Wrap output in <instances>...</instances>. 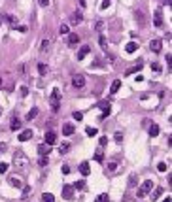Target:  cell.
Wrapping results in <instances>:
<instances>
[{
	"mask_svg": "<svg viewBox=\"0 0 172 202\" xmlns=\"http://www.w3.org/2000/svg\"><path fill=\"white\" fill-rule=\"evenodd\" d=\"M74 130H76V127H74V125L66 123V125L62 127V134H64V136H70V134H74Z\"/></svg>",
	"mask_w": 172,
	"mask_h": 202,
	"instance_id": "10",
	"label": "cell"
},
{
	"mask_svg": "<svg viewBox=\"0 0 172 202\" xmlns=\"http://www.w3.org/2000/svg\"><path fill=\"white\" fill-rule=\"evenodd\" d=\"M36 115H38V108H32V110H30V111H28V113H27V119H28V121H32V119H34V117H36Z\"/></svg>",
	"mask_w": 172,
	"mask_h": 202,
	"instance_id": "20",
	"label": "cell"
},
{
	"mask_svg": "<svg viewBox=\"0 0 172 202\" xmlns=\"http://www.w3.org/2000/svg\"><path fill=\"white\" fill-rule=\"evenodd\" d=\"M159 194H163V189H161V187H159V189L155 191V197H153V198H157V197H159Z\"/></svg>",
	"mask_w": 172,
	"mask_h": 202,
	"instance_id": "45",
	"label": "cell"
},
{
	"mask_svg": "<svg viewBox=\"0 0 172 202\" xmlns=\"http://www.w3.org/2000/svg\"><path fill=\"white\" fill-rule=\"evenodd\" d=\"M97 202H108V194H98Z\"/></svg>",
	"mask_w": 172,
	"mask_h": 202,
	"instance_id": "27",
	"label": "cell"
},
{
	"mask_svg": "<svg viewBox=\"0 0 172 202\" xmlns=\"http://www.w3.org/2000/svg\"><path fill=\"white\" fill-rule=\"evenodd\" d=\"M13 163H15V166H17L19 170H23V168H27V166H28V159L25 157L23 151H17L15 155H13Z\"/></svg>",
	"mask_w": 172,
	"mask_h": 202,
	"instance_id": "1",
	"label": "cell"
},
{
	"mask_svg": "<svg viewBox=\"0 0 172 202\" xmlns=\"http://www.w3.org/2000/svg\"><path fill=\"white\" fill-rule=\"evenodd\" d=\"M44 140H46V144H47V145H53V144L57 142V134H55V130H47Z\"/></svg>",
	"mask_w": 172,
	"mask_h": 202,
	"instance_id": "5",
	"label": "cell"
},
{
	"mask_svg": "<svg viewBox=\"0 0 172 202\" xmlns=\"http://www.w3.org/2000/svg\"><path fill=\"white\" fill-rule=\"evenodd\" d=\"M81 19H83V17H81V13H78V11H76V13H72V25L81 23Z\"/></svg>",
	"mask_w": 172,
	"mask_h": 202,
	"instance_id": "18",
	"label": "cell"
},
{
	"mask_svg": "<svg viewBox=\"0 0 172 202\" xmlns=\"http://www.w3.org/2000/svg\"><path fill=\"white\" fill-rule=\"evenodd\" d=\"M0 87H2V78H0Z\"/></svg>",
	"mask_w": 172,
	"mask_h": 202,
	"instance_id": "50",
	"label": "cell"
},
{
	"mask_svg": "<svg viewBox=\"0 0 172 202\" xmlns=\"http://www.w3.org/2000/svg\"><path fill=\"white\" fill-rule=\"evenodd\" d=\"M28 193H30V187H25V189H23V197H27Z\"/></svg>",
	"mask_w": 172,
	"mask_h": 202,
	"instance_id": "44",
	"label": "cell"
},
{
	"mask_svg": "<svg viewBox=\"0 0 172 202\" xmlns=\"http://www.w3.org/2000/svg\"><path fill=\"white\" fill-rule=\"evenodd\" d=\"M4 149H6V145H4V144H0V151H4Z\"/></svg>",
	"mask_w": 172,
	"mask_h": 202,
	"instance_id": "49",
	"label": "cell"
},
{
	"mask_svg": "<svg viewBox=\"0 0 172 202\" xmlns=\"http://www.w3.org/2000/svg\"><path fill=\"white\" fill-rule=\"evenodd\" d=\"M10 183L13 187H17V189H19V187H23V182H21V178H17V176H11L10 178Z\"/></svg>",
	"mask_w": 172,
	"mask_h": 202,
	"instance_id": "12",
	"label": "cell"
},
{
	"mask_svg": "<svg viewBox=\"0 0 172 202\" xmlns=\"http://www.w3.org/2000/svg\"><path fill=\"white\" fill-rule=\"evenodd\" d=\"M100 45L106 47V38H104V36H100Z\"/></svg>",
	"mask_w": 172,
	"mask_h": 202,
	"instance_id": "43",
	"label": "cell"
},
{
	"mask_svg": "<svg viewBox=\"0 0 172 202\" xmlns=\"http://www.w3.org/2000/svg\"><path fill=\"white\" fill-rule=\"evenodd\" d=\"M149 134H151V136H157V134H159V125H151V127H149Z\"/></svg>",
	"mask_w": 172,
	"mask_h": 202,
	"instance_id": "21",
	"label": "cell"
},
{
	"mask_svg": "<svg viewBox=\"0 0 172 202\" xmlns=\"http://www.w3.org/2000/svg\"><path fill=\"white\" fill-rule=\"evenodd\" d=\"M40 166H47V157H40Z\"/></svg>",
	"mask_w": 172,
	"mask_h": 202,
	"instance_id": "34",
	"label": "cell"
},
{
	"mask_svg": "<svg viewBox=\"0 0 172 202\" xmlns=\"http://www.w3.org/2000/svg\"><path fill=\"white\" fill-rule=\"evenodd\" d=\"M42 200H44V202H55V197L51 193H44V194H42Z\"/></svg>",
	"mask_w": 172,
	"mask_h": 202,
	"instance_id": "19",
	"label": "cell"
},
{
	"mask_svg": "<svg viewBox=\"0 0 172 202\" xmlns=\"http://www.w3.org/2000/svg\"><path fill=\"white\" fill-rule=\"evenodd\" d=\"M163 202H172V198H170V197H167V198H164Z\"/></svg>",
	"mask_w": 172,
	"mask_h": 202,
	"instance_id": "48",
	"label": "cell"
},
{
	"mask_svg": "<svg viewBox=\"0 0 172 202\" xmlns=\"http://www.w3.org/2000/svg\"><path fill=\"white\" fill-rule=\"evenodd\" d=\"M108 6H110V0H104V2H102V10L108 8Z\"/></svg>",
	"mask_w": 172,
	"mask_h": 202,
	"instance_id": "46",
	"label": "cell"
},
{
	"mask_svg": "<svg viewBox=\"0 0 172 202\" xmlns=\"http://www.w3.org/2000/svg\"><path fill=\"white\" fill-rule=\"evenodd\" d=\"M68 149H70V145H68V144H62V145H61V149H59V151H61V153H66Z\"/></svg>",
	"mask_w": 172,
	"mask_h": 202,
	"instance_id": "32",
	"label": "cell"
},
{
	"mask_svg": "<svg viewBox=\"0 0 172 202\" xmlns=\"http://www.w3.org/2000/svg\"><path fill=\"white\" fill-rule=\"evenodd\" d=\"M38 72H40L42 76H46V74H47V66L44 64V62H40V64H38Z\"/></svg>",
	"mask_w": 172,
	"mask_h": 202,
	"instance_id": "23",
	"label": "cell"
},
{
	"mask_svg": "<svg viewBox=\"0 0 172 202\" xmlns=\"http://www.w3.org/2000/svg\"><path fill=\"white\" fill-rule=\"evenodd\" d=\"M123 140V134H121V132H116V142H121Z\"/></svg>",
	"mask_w": 172,
	"mask_h": 202,
	"instance_id": "39",
	"label": "cell"
},
{
	"mask_svg": "<svg viewBox=\"0 0 172 202\" xmlns=\"http://www.w3.org/2000/svg\"><path fill=\"white\" fill-rule=\"evenodd\" d=\"M151 189H153V182H151V179H146V182L140 185V189H138V198L146 197V194L151 191Z\"/></svg>",
	"mask_w": 172,
	"mask_h": 202,
	"instance_id": "3",
	"label": "cell"
},
{
	"mask_svg": "<svg viewBox=\"0 0 172 202\" xmlns=\"http://www.w3.org/2000/svg\"><path fill=\"white\" fill-rule=\"evenodd\" d=\"M28 95V89L27 87H21V96H27Z\"/></svg>",
	"mask_w": 172,
	"mask_h": 202,
	"instance_id": "40",
	"label": "cell"
},
{
	"mask_svg": "<svg viewBox=\"0 0 172 202\" xmlns=\"http://www.w3.org/2000/svg\"><path fill=\"white\" fill-rule=\"evenodd\" d=\"M10 129H11V130H19V129H21V119H19V117H15V115L11 117V123H10Z\"/></svg>",
	"mask_w": 172,
	"mask_h": 202,
	"instance_id": "8",
	"label": "cell"
},
{
	"mask_svg": "<svg viewBox=\"0 0 172 202\" xmlns=\"http://www.w3.org/2000/svg\"><path fill=\"white\" fill-rule=\"evenodd\" d=\"M72 85L76 89H81L85 85V78H83V76H74V78H72Z\"/></svg>",
	"mask_w": 172,
	"mask_h": 202,
	"instance_id": "6",
	"label": "cell"
},
{
	"mask_svg": "<svg viewBox=\"0 0 172 202\" xmlns=\"http://www.w3.org/2000/svg\"><path fill=\"white\" fill-rule=\"evenodd\" d=\"M68 172H70V166L64 164V166H62V174H68Z\"/></svg>",
	"mask_w": 172,
	"mask_h": 202,
	"instance_id": "42",
	"label": "cell"
},
{
	"mask_svg": "<svg viewBox=\"0 0 172 202\" xmlns=\"http://www.w3.org/2000/svg\"><path fill=\"white\" fill-rule=\"evenodd\" d=\"M80 172L83 174V176H89V172H91L89 163H81V164H80Z\"/></svg>",
	"mask_w": 172,
	"mask_h": 202,
	"instance_id": "14",
	"label": "cell"
},
{
	"mask_svg": "<svg viewBox=\"0 0 172 202\" xmlns=\"http://www.w3.org/2000/svg\"><path fill=\"white\" fill-rule=\"evenodd\" d=\"M149 47H151V51H155V53H159L161 51V40H151V44H149Z\"/></svg>",
	"mask_w": 172,
	"mask_h": 202,
	"instance_id": "11",
	"label": "cell"
},
{
	"mask_svg": "<svg viewBox=\"0 0 172 202\" xmlns=\"http://www.w3.org/2000/svg\"><path fill=\"white\" fill-rule=\"evenodd\" d=\"M163 25V15H161V10L155 11V26H161Z\"/></svg>",
	"mask_w": 172,
	"mask_h": 202,
	"instance_id": "15",
	"label": "cell"
},
{
	"mask_svg": "<svg viewBox=\"0 0 172 202\" xmlns=\"http://www.w3.org/2000/svg\"><path fill=\"white\" fill-rule=\"evenodd\" d=\"M62 197L66 198V200H70L74 197V187L72 185H62Z\"/></svg>",
	"mask_w": 172,
	"mask_h": 202,
	"instance_id": "4",
	"label": "cell"
},
{
	"mask_svg": "<svg viewBox=\"0 0 172 202\" xmlns=\"http://www.w3.org/2000/svg\"><path fill=\"white\" fill-rule=\"evenodd\" d=\"M59 98H61V93H59V89H53V93H51V96H49V106L53 108V111H57L59 110Z\"/></svg>",
	"mask_w": 172,
	"mask_h": 202,
	"instance_id": "2",
	"label": "cell"
},
{
	"mask_svg": "<svg viewBox=\"0 0 172 202\" xmlns=\"http://www.w3.org/2000/svg\"><path fill=\"white\" fill-rule=\"evenodd\" d=\"M151 70H155V72H159V70H161V66L157 64V62H153V64H151Z\"/></svg>",
	"mask_w": 172,
	"mask_h": 202,
	"instance_id": "38",
	"label": "cell"
},
{
	"mask_svg": "<svg viewBox=\"0 0 172 202\" xmlns=\"http://www.w3.org/2000/svg\"><path fill=\"white\" fill-rule=\"evenodd\" d=\"M47 47H49V40H44V42H42V51H46Z\"/></svg>",
	"mask_w": 172,
	"mask_h": 202,
	"instance_id": "33",
	"label": "cell"
},
{
	"mask_svg": "<svg viewBox=\"0 0 172 202\" xmlns=\"http://www.w3.org/2000/svg\"><path fill=\"white\" fill-rule=\"evenodd\" d=\"M119 87H121V81H119V79H116V81L112 83V87H110V95H116V93L119 91Z\"/></svg>",
	"mask_w": 172,
	"mask_h": 202,
	"instance_id": "13",
	"label": "cell"
},
{
	"mask_svg": "<svg viewBox=\"0 0 172 202\" xmlns=\"http://www.w3.org/2000/svg\"><path fill=\"white\" fill-rule=\"evenodd\" d=\"M30 138H32V130H30V129H27V130H23V132L19 134V140H21V142H27V140H30Z\"/></svg>",
	"mask_w": 172,
	"mask_h": 202,
	"instance_id": "9",
	"label": "cell"
},
{
	"mask_svg": "<svg viewBox=\"0 0 172 202\" xmlns=\"http://www.w3.org/2000/svg\"><path fill=\"white\" fill-rule=\"evenodd\" d=\"M134 15H136V19L140 21V25H144V23H146V19H144V13H142V11H136Z\"/></svg>",
	"mask_w": 172,
	"mask_h": 202,
	"instance_id": "25",
	"label": "cell"
},
{
	"mask_svg": "<svg viewBox=\"0 0 172 202\" xmlns=\"http://www.w3.org/2000/svg\"><path fill=\"white\" fill-rule=\"evenodd\" d=\"M78 42H80V36H78V34H70V36H68V44L70 45H76Z\"/></svg>",
	"mask_w": 172,
	"mask_h": 202,
	"instance_id": "16",
	"label": "cell"
},
{
	"mask_svg": "<svg viewBox=\"0 0 172 202\" xmlns=\"http://www.w3.org/2000/svg\"><path fill=\"white\" fill-rule=\"evenodd\" d=\"M129 183H131V187L136 183V174H132V176H131V179H129Z\"/></svg>",
	"mask_w": 172,
	"mask_h": 202,
	"instance_id": "37",
	"label": "cell"
},
{
	"mask_svg": "<svg viewBox=\"0 0 172 202\" xmlns=\"http://www.w3.org/2000/svg\"><path fill=\"white\" fill-rule=\"evenodd\" d=\"M49 151H51V145H47V144L38 145V153H40L42 157H47V155H49Z\"/></svg>",
	"mask_w": 172,
	"mask_h": 202,
	"instance_id": "7",
	"label": "cell"
},
{
	"mask_svg": "<svg viewBox=\"0 0 172 202\" xmlns=\"http://www.w3.org/2000/svg\"><path fill=\"white\" fill-rule=\"evenodd\" d=\"M8 163H0V174H4V172H8Z\"/></svg>",
	"mask_w": 172,
	"mask_h": 202,
	"instance_id": "26",
	"label": "cell"
},
{
	"mask_svg": "<svg viewBox=\"0 0 172 202\" xmlns=\"http://www.w3.org/2000/svg\"><path fill=\"white\" fill-rule=\"evenodd\" d=\"M0 19H2V17H0Z\"/></svg>",
	"mask_w": 172,
	"mask_h": 202,
	"instance_id": "51",
	"label": "cell"
},
{
	"mask_svg": "<svg viewBox=\"0 0 172 202\" xmlns=\"http://www.w3.org/2000/svg\"><path fill=\"white\" fill-rule=\"evenodd\" d=\"M108 168H110V172H113V170L117 168V163H110V164H108Z\"/></svg>",
	"mask_w": 172,
	"mask_h": 202,
	"instance_id": "36",
	"label": "cell"
},
{
	"mask_svg": "<svg viewBox=\"0 0 172 202\" xmlns=\"http://www.w3.org/2000/svg\"><path fill=\"white\" fill-rule=\"evenodd\" d=\"M106 144H108V138L102 136V138H100V145H106Z\"/></svg>",
	"mask_w": 172,
	"mask_h": 202,
	"instance_id": "41",
	"label": "cell"
},
{
	"mask_svg": "<svg viewBox=\"0 0 172 202\" xmlns=\"http://www.w3.org/2000/svg\"><path fill=\"white\" fill-rule=\"evenodd\" d=\"M157 170H159V172H167V164H164V163H159V164H157Z\"/></svg>",
	"mask_w": 172,
	"mask_h": 202,
	"instance_id": "29",
	"label": "cell"
},
{
	"mask_svg": "<svg viewBox=\"0 0 172 202\" xmlns=\"http://www.w3.org/2000/svg\"><path fill=\"white\" fill-rule=\"evenodd\" d=\"M87 136H97V129H91V127H87Z\"/></svg>",
	"mask_w": 172,
	"mask_h": 202,
	"instance_id": "28",
	"label": "cell"
},
{
	"mask_svg": "<svg viewBox=\"0 0 172 202\" xmlns=\"http://www.w3.org/2000/svg\"><path fill=\"white\" fill-rule=\"evenodd\" d=\"M136 47H138V45H136V42H131V44H127L125 49H127V53H132V51H136Z\"/></svg>",
	"mask_w": 172,
	"mask_h": 202,
	"instance_id": "22",
	"label": "cell"
},
{
	"mask_svg": "<svg viewBox=\"0 0 172 202\" xmlns=\"http://www.w3.org/2000/svg\"><path fill=\"white\" fill-rule=\"evenodd\" d=\"M49 4V0H40V6H47Z\"/></svg>",
	"mask_w": 172,
	"mask_h": 202,
	"instance_id": "47",
	"label": "cell"
},
{
	"mask_svg": "<svg viewBox=\"0 0 172 202\" xmlns=\"http://www.w3.org/2000/svg\"><path fill=\"white\" fill-rule=\"evenodd\" d=\"M61 34H68V26L66 25H61Z\"/></svg>",
	"mask_w": 172,
	"mask_h": 202,
	"instance_id": "35",
	"label": "cell"
},
{
	"mask_svg": "<svg viewBox=\"0 0 172 202\" xmlns=\"http://www.w3.org/2000/svg\"><path fill=\"white\" fill-rule=\"evenodd\" d=\"M95 161H97V163H102V161H104V155H102V151H100V149L95 153Z\"/></svg>",
	"mask_w": 172,
	"mask_h": 202,
	"instance_id": "24",
	"label": "cell"
},
{
	"mask_svg": "<svg viewBox=\"0 0 172 202\" xmlns=\"http://www.w3.org/2000/svg\"><path fill=\"white\" fill-rule=\"evenodd\" d=\"M87 53H89V45H83L81 49H80V53H78V59L81 61V59H83V57H85V55H87Z\"/></svg>",
	"mask_w": 172,
	"mask_h": 202,
	"instance_id": "17",
	"label": "cell"
},
{
	"mask_svg": "<svg viewBox=\"0 0 172 202\" xmlns=\"http://www.w3.org/2000/svg\"><path fill=\"white\" fill-rule=\"evenodd\" d=\"M72 187H74V189H83V187H85V182H78V183H74Z\"/></svg>",
	"mask_w": 172,
	"mask_h": 202,
	"instance_id": "30",
	"label": "cell"
},
{
	"mask_svg": "<svg viewBox=\"0 0 172 202\" xmlns=\"http://www.w3.org/2000/svg\"><path fill=\"white\" fill-rule=\"evenodd\" d=\"M74 119L81 121V119H83V113H81V111H74Z\"/></svg>",
	"mask_w": 172,
	"mask_h": 202,
	"instance_id": "31",
	"label": "cell"
}]
</instances>
